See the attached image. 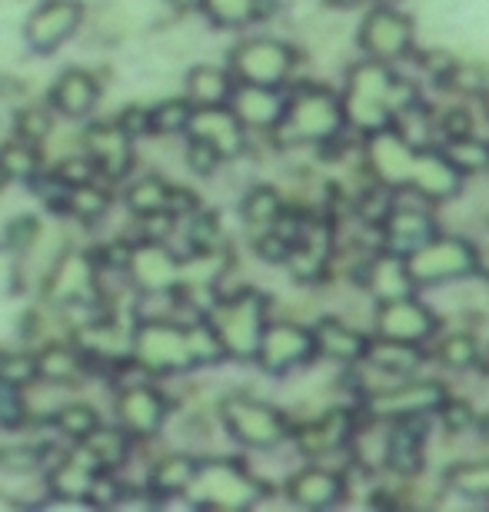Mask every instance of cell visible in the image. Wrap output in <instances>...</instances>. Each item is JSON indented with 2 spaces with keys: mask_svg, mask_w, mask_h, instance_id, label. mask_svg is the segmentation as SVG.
I'll return each instance as SVG.
<instances>
[{
  "mask_svg": "<svg viewBox=\"0 0 489 512\" xmlns=\"http://www.w3.org/2000/svg\"><path fill=\"white\" fill-rule=\"evenodd\" d=\"M440 409H443V419H446V426H450V429L470 426L473 413H470V406H466V403H443Z\"/></svg>",
  "mask_w": 489,
  "mask_h": 512,
  "instance_id": "cell-49",
  "label": "cell"
},
{
  "mask_svg": "<svg viewBox=\"0 0 489 512\" xmlns=\"http://www.w3.org/2000/svg\"><path fill=\"white\" fill-rule=\"evenodd\" d=\"M197 473V459L193 456H167L150 469V489L157 496H177V493H187L190 479Z\"/></svg>",
  "mask_w": 489,
  "mask_h": 512,
  "instance_id": "cell-30",
  "label": "cell"
},
{
  "mask_svg": "<svg viewBox=\"0 0 489 512\" xmlns=\"http://www.w3.org/2000/svg\"><path fill=\"white\" fill-rule=\"evenodd\" d=\"M7 280V266H4V253H0V286H4Z\"/></svg>",
  "mask_w": 489,
  "mask_h": 512,
  "instance_id": "cell-50",
  "label": "cell"
},
{
  "mask_svg": "<svg viewBox=\"0 0 489 512\" xmlns=\"http://www.w3.org/2000/svg\"><path fill=\"white\" fill-rule=\"evenodd\" d=\"M217 163H220V157L207 147V143H200V140L187 143V167L193 173H200V177H210V173L217 170Z\"/></svg>",
  "mask_w": 489,
  "mask_h": 512,
  "instance_id": "cell-44",
  "label": "cell"
},
{
  "mask_svg": "<svg viewBox=\"0 0 489 512\" xmlns=\"http://www.w3.org/2000/svg\"><path fill=\"white\" fill-rule=\"evenodd\" d=\"M366 160L386 187L416 193L423 200H450L466 183V177L453 167L443 150L426 147V143H410L393 127L370 133Z\"/></svg>",
  "mask_w": 489,
  "mask_h": 512,
  "instance_id": "cell-1",
  "label": "cell"
},
{
  "mask_svg": "<svg viewBox=\"0 0 489 512\" xmlns=\"http://www.w3.org/2000/svg\"><path fill=\"white\" fill-rule=\"evenodd\" d=\"M80 443L87 446V453L94 456V463L100 469H117V466H124L127 463V456H130V436L124 433V429H104V426H97L94 433L84 436Z\"/></svg>",
  "mask_w": 489,
  "mask_h": 512,
  "instance_id": "cell-29",
  "label": "cell"
},
{
  "mask_svg": "<svg viewBox=\"0 0 489 512\" xmlns=\"http://www.w3.org/2000/svg\"><path fill=\"white\" fill-rule=\"evenodd\" d=\"M356 44H360L363 57L393 64L413 50V20L393 4H376L366 10L363 24L356 30Z\"/></svg>",
  "mask_w": 489,
  "mask_h": 512,
  "instance_id": "cell-10",
  "label": "cell"
},
{
  "mask_svg": "<svg viewBox=\"0 0 489 512\" xmlns=\"http://www.w3.org/2000/svg\"><path fill=\"white\" fill-rule=\"evenodd\" d=\"M97 100H100V87L94 74L77 70V67L64 70V74L54 80V90H50V104L64 117H87L90 110L97 107Z\"/></svg>",
  "mask_w": 489,
  "mask_h": 512,
  "instance_id": "cell-23",
  "label": "cell"
},
{
  "mask_svg": "<svg viewBox=\"0 0 489 512\" xmlns=\"http://www.w3.org/2000/svg\"><path fill=\"white\" fill-rule=\"evenodd\" d=\"M54 423H57L60 433L80 443V439L90 436L100 426V419L94 413V406H87V403H64V406L54 409Z\"/></svg>",
  "mask_w": 489,
  "mask_h": 512,
  "instance_id": "cell-38",
  "label": "cell"
},
{
  "mask_svg": "<svg viewBox=\"0 0 489 512\" xmlns=\"http://www.w3.org/2000/svg\"><path fill=\"white\" fill-rule=\"evenodd\" d=\"M257 250H260V256H267V260H287L290 243L283 237H277V233H267V237L257 243Z\"/></svg>",
  "mask_w": 489,
  "mask_h": 512,
  "instance_id": "cell-46",
  "label": "cell"
},
{
  "mask_svg": "<svg viewBox=\"0 0 489 512\" xmlns=\"http://www.w3.org/2000/svg\"><path fill=\"white\" fill-rule=\"evenodd\" d=\"M476 353H480V346L470 333H453L440 346V363L450 366V370H470L476 363Z\"/></svg>",
  "mask_w": 489,
  "mask_h": 512,
  "instance_id": "cell-41",
  "label": "cell"
},
{
  "mask_svg": "<svg viewBox=\"0 0 489 512\" xmlns=\"http://www.w3.org/2000/svg\"><path fill=\"white\" fill-rule=\"evenodd\" d=\"M220 419H223V429H227L240 446L257 449V453L277 449L290 439L287 416H283L277 406L263 403V399H253V396L223 399Z\"/></svg>",
  "mask_w": 489,
  "mask_h": 512,
  "instance_id": "cell-7",
  "label": "cell"
},
{
  "mask_svg": "<svg viewBox=\"0 0 489 512\" xmlns=\"http://www.w3.org/2000/svg\"><path fill=\"white\" fill-rule=\"evenodd\" d=\"M287 496H290V503H297L303 509H333L343 503L346 479L326 466H307L290 476Z\"/></svg>",
  "mask_w": 489,
  "mask_h": 512,
  "instance_id": "cell-22",
  "label": "cell"
},
{
  "mask_svg": "<svg viewBox=\"0 0 489 512\" xmlns=\"http://www.w3.org/2000/svg\"><path fill=\"white\" fill-rule=\"evenodd\" d=\"M443 130H446V140L466 137V133L473 130V120H470V114H466V110H450V117H446Z\"/></svg>",
  "mask_w": 489,
  "mask_h": 512,
  "instance_id": "cell-47",
  "label": "cell"
},
{
  "mask_svg": "<svg viewBox=\"0 0 489 512\" xmlns=\"http://www.w3.org/2000/svg\"><path fill=\"white\" fill-rule=\"evenodd\" d=\"M183 496L200 509H250L260 503L263 483L233 459H207L197 463Z\"/></svg>",
  "mask_w": 489,
  "mask_h": 512,
  "instance_id": "cell-5",
  "label": "cell"
},
{
  "mask_svg": "<svg viewBox=\"0 0 489 512\" xmlns=\"http://www.w3.org/2000/svg\"><path fill=\"white\" fill-rule=\"evenodd\" d=\"M363 360L376 366L380 373H386L390 380H396V376H413L423 356H420V346L396 343V340H376V343H370V350H366Z\"/></svg>",
  "mask_w": 489,
  "mask_h": 512,
  "instance_id": "cell-28",
  "label": "cell"
},
{
  "mask_svg": "<svg viewBox=\"0 0 489 512\" xmlns=\"http://www.w3.org/2000/svg\"><path fill=\"white\" fill-rule=\"evenodd\" d=\"M183 133H190V140H200L217 153L220 160L240 157L247 147V127L240 124V117L233 114L227 104L217 107H193L190 124Z\"/></svg>",
  "mask_w": 489,
  "mask_h": 512,
  "instance_id": "cell-15",
  "label": "cell"
},
{
  "mask_svg": "<svg viewBox=\"0 0 489 512\" xmlns=\"http://www.w3.org/2000/svg\"><path fill=\"white\" fill-rule=\"evenodd\" d=\"M120 127H124L130 137H140V133H150V110H137L130 107L124 120H120Z\"/></svg>",
  "mask_w": 489,
  "mask_h": 512,
  "instance_id": "cell-48",
  "label": "cell"
},
{
  "mask_svg": "<svg viewBox=\"0 0 489 512\" xmlns=\"http://www.w3.org/2000/svg\"><path fill=\"white\" fill-rule=\"evenodd\" d=\"M40 167V157H37V147L24 137L10 140L0 147V177L7 180H30Z\"/></svg>",
  "mask_w": 489,
  "mask_h": 512,
  "instance_id": "cell-34",
  "label": "cell"
},
{
  "mask_svg": "<svg viewBox=\"0 0 489 512\" xmlns=\"http://www.w3.org/2000/svg\"><path fill=\"white\" fill-rule=\"evenodd\" d=\"M363 286L370 290L376 300L386 303V300H396V296H410L416 293V286L406 273V263H403V253H383L380 260H373L366 266V280Z\"/></svg>",
  "mask_w": 489,
  "mask_h": 512,
  "instance_id": "cell-25",
  "label": "cell"
},
{
  "mask_svg": "<svg viewBox=\"0 0 489 512\" xmlns=\"http://www.w3.org/2000/svg\"><path fill=\"white\" fill-rule=\"evenodd\" d=\"M44 453L47 449H37V446H7V449H0V469H4V473H37Z\"/></svg>",
  "mask_w": 489,
  "mask_h": 512,
  "instance_id": "cell-42",
  "label": "cell"
},
{
  "mask_svg": "<svg viewBox=\"0 0 489 512\" xmlns=\"http://www.w3.org/2000/svg\"><path fill=\"white\" fill-rule=\"evenodd\" d=\"M410 104H413V90L393 74L390 64L366 57L346 77V90H343L346 124L363 130L366 137L376 130L393 127V117Z\"/></svg>",
  "mask_w": 489,
  "mask_h": 512,
  "instance_id": "cell-2",
  "label": "cell"
},
{
  "mask_svg": "<svg viewBox=\"0 0 489 512\" xmlns=\"http://www.w3.org/2000/svg\"><path fill=\"white\" fill-rule=\"evenodd\" d=\"M446 157H450V163L456 170L463 173H480V170H489V143L486 140H476V137H456L450 140L446 147H440Z\"/></svg>",
  "mask_w": 489,
  "mask_h": 512,
  "instance_id": "cell-35",
  "label": "cell"
},
{
  "mask_svg": "<svg viewBox=\"0 0 489 512\" xmlns=\"http://www.w3.org/2000/svg\"><path fill=\"white\" fill-rule=\"evenodd\" d=\"M134 360L147 373H187L197 363L190 326L173 320H144L134 333Z\"/></svg>",
  "mask_w": 489,
  "mask_h": 512,
  "instance_id": "cell-8",
  "label": "cell"
},
{
  "mask_svg": "<svg viewBox=\"0 0 489 512\" xmlns=\"http://www.w3.org/2000/svg\"><path fill=\"white\" fill-rule=\"evenodd\" d=\"M94 173H97V167L90 163V157H64L57 163V177H60V183L64 187H80V183H90L94 180Z\"/></svg>",
  "mask_w": 489,
  "mask_h": 512,
  "instance_id": "cell-43",
  "label": "cell"
},
{
  "mask_svg": "<svg viewBox=\"0 0 489 512\" xmlns=\"http://www.w3.org/2000/svg\"><path fill=\"white\" fill-rule=\"evenodd\" d=\"M207 326L223 346V356L253 360L267 326V296L257 290H243L207 306Z\"/></svg>",
  "mask_w": 489,
  "mask_h": 512,
  "instance_id": "cell-4",
  "label": "cell"
},
{
  "mask_svg": "<svg viewBox=\"0 0 489 512\" xmlns=\"http://www.w3.org/2000/svg\"><path fill=\"white\" fill-rule=\"evenodd\" d=\"M17 130H20V137H24V140L40 143L50 133V117L44 114V110H27V114H20Z\"/></svg>",
  "mask_w": 489,
  "mask_h": 512,
  "instance_id": "cell-45",
  "label": "cell"
},
{
  "mask_svg": "<svg viewBox=\"0 0 489 512\" xmlns=\"http://www.w3.org/2000/svg\"><path fill=\"white\" fill-rule=\"evenodd\" d=\"M313 340H317V353L340 363H360L370 350V340L340 320H320L313 326Z\"/></svg>",
  "mask_w": 489,
  "mask_h": 512,
  "instance_id": "cell-24",
  "label": "cell"
},
{
  "mask_svg": "<svg viewBox=\"0 0 489 512\" xmlns=\"http://www.w3.org/2000/svg\"><path fill=\"white\" fill-rule=\"evenodd\" d=\"M483 104H486V114H489V90H486V97H483Z\"/></svg>",
  "mask_w": 489,
  "mask_h": 512,
  "instance_id": "cell-51",
  "label": "cell"
},
{
  "mask_svg": "<svg viewBox=\"0 0 489 512\" xmlns=\"http://www.w3.org/2000/svg\"><path fill=\"white\" fill-rule=\"evenodd\" d=\"M127 207L137 217H154V213H170V187L160 177H140L127 190Z\"/></svg>",
  "mask_w": 489,
  "mask_h": 512,
  "instance_id": "cell-33",
  "label": "cell"
},
{
  "mask_svg": "<svg viewBox=\"0 0 489 512\" xmlns=\"http://www.w3.org/2000/svg\"><path fill=\"white\" fill-rule=\"evenodd\" d=\"M47 296L54 303H97V273L84 253H64L47 273Z\"/></svg>",
  "mask_w": 489,
  "mask_h": 512,
  "instance_id": "cell-17",
  "label": "cell"
},
{
  "mask_svg": "<svg viewBox=\"0 0 489 512\" xmlns=\"http://www.w3.org/2000/svg\"><path fill=\"white\" fill-rule=\"evenodd\" d=\"M117 419L127 436H154L167 419V399L150 383H134L117 396Z\"/></svg>",
  "mask_w": 489,
  "mask_h": 512,
  "instance_id": "cell-18",
  "label": "cell"
},
{
  "mask_svg": "<svg viewBox=\"0 0 489 512\" xmlns=\"http://www.w3.org/2000/svg\"><path fill=\"white\" fill-rule=\"evenodd\" d=\"M446 486L466 499H489V459H463L446 469Z\"/></svg>",
  "mask_w": 489,
  "mask_h": 512,
  "instance_id": "cell-32",
  "label": "cell"
},
{
  "mask_svg": "<svg viewBox=\"0 0 489 512\" xmlns=\"http://www.w3.org/2000/svg\"><path fill=\"white\" fill-rule=\"evenodd\" d=\"M84 373V356L77 350H67V346H50L37 356V380L64 386L74 383L77 376Z\"/></svg>",
  "mask_w": 489,
  "mask_h": 512,
  "instance_id": "cell-31",
  "label": "cell"
},
{
  "mask_svg": "<svg viewBox=\"0 0 489 512\" xmlns=\"http://www.w3.org/2000/svg\"><path fill=\"white\" fill-rule=\"evenodd\" d=\"M64 207L74 213V217L80 220H100L110 207V197L100 187H94V183H80V187H67V200Z\"/></svg>",
  "mask_w": 489,
  "mask_h": 512,
  "instance_id": "cell-37",
  "label": "cell"
},
{
  "mask_svg": "<svg viewBox=\"0 0 489 512\" xmlns=\"http://www.w3.org/2000/svg\"><path fill=\"white\" fill-rule=\"evenodd\" d=\"M290 436L297 439V449L303 456L320 459V456L340 453V449L350 446L356 429H353L350 409H330V413H323L320 419H313V423L300 426L297 433H290Z\"/></svg>",
  "mask_w": 489,
  "mask_h": 512,
  "instance_id": "cell-21",
  "label": "cell"
},
{
  "mask_svg": "<svg viewBox=\"0 0 489 512\" xmlns=\"http://www.w3.org/2000/svg\"><path fill=\"white\" fill-rule=\"evenodd\" d=\"M436 326L440 323H436L433 310L416 300V293L386 300L380 303V310H376V336H380V340L423 346L430 336H436Z\"/></svg>",
  "mask_w": 489,
  "mask_h": 512,
  "instance_id": "cell-13",
  "label": "cell"
},
{
  "mask_svg": "<svg viewBox=\"0 0 489 512\" xmlns=\"http://www.w3.org/2000/svg\"><path fill=\"white\" fill-rule=\"evenodd\" d=\"M80 24H84V4H77V0H44V4L27 17L24 37L30 50L50 54V50H57L64 40L74 37Z\"/></svg>",
  "mask_w": 489,
  "mask_h": 512,
  "instance_id": "cell-14",
  "label": "cell"
},
{
  "mask_svg": "<svg viewBox=\"0 0 489 512\" xmlns=\"http://www.w3.org/2000/svg\"><path fill=\"white\" fill-rule=\"evenodd\" d=\"M287 94L283 87H257V84H233L227 107L240 117L247 130H273L283 117Z\"/></svg>",
  "mask_w": 489,
  "mask_h": 512,
  "instance_id": "cell-20",
  "label": "cell"
},
{
  "mask_svg": "<svg viewBox=\"0 0 489 512\" xmlns=\"http://www.w3.org/2000/svg\"><path fill=\"white\" fill-rule=\"evenodd\" d=\"M124 270L144 293H170L180 280V260L163 240H144L130 247Z\"/></svg>",
  "mask_w": 489,
  "mask_h": 512,
  "instance_id": "cell-16",
  "label": "cell"
},
{
  "mask_svg": "<svg viewBox=\"0 0 489 512\" xmlns=\"http://www.w3.org/2000/svg\"><path fill=\"white\" fill-rule=\"evenodd\" d=\"M233 74L223 67H210V64H200L193 67L187 74V100L193 107H217V104H227L230 94H233Z\"/></svg>",
  "mask_w": 489,
  "mask_h": 512,
  "instance_id": "cell-27",
  "label": "cell"
},
{
  "mask_svg": "<svg viewBox=\"0 0 489 512\" xmlns=\"http://www.w3.org/2000/svg\"><path fill=\"white\" fill-rule=\"evenodd\" d=\"M443 403H446V389L436 380H403V383L386 386V389H380V393H373L370 399H366L370 416L390 419V423L416 419L420 413L440 409Z\"/></svg>",
  "mask_w": 489,
  "mask_h": 512,
  "instance_id": "cell-12",
  "label": "cell"
},
{
  "mask_svg": "<svg viewBox=\"0 0 489 512\" xmlns=\"http://www.w3.org/2000/svg\"><path fill=\"white\" fill-rule=\"evenodd\" d=\"M283 213V200L277 190L270 187H257L250 190V197L243 200V217H247L250 223H263V227H273V223L280 220Z\"/></svg>",
  "mask_w": 489,
  "mask_h": 512,
  "instance_id": "cell-40",
  "label": "cell"
},
{
  "mask_svg": "<svg viewBox=\"0 0 489 512\" xmlns=\"http://www.w3.org/2000/svg\"><path fill=\"white\" fill-rule=\"evenodd\" d=\"M433 233H436V223L430 213L393 207L390 217H386V243H390L393 253H410L413 247H420L423 240H430Z\"/></svg>",
  "mask_w": 489,
  "mask_h": 512,
  "instance_id": "cell-26",
  "label": "cell"
},
{
  "mask_svg": "<svg viewBox=\"0 0 489 512\" xmlns=\"http://www.w3.org/2000/svg\"><path fill=\"white\" fill-rule=\"evenodd\" d=\"M403 263H406V273H410L413 286L423 290V286H440V283L463 280V276H473L480 270V253L463 237L433 233L420 247L403 253Z\"/></svg>",
  "mask_w": 489,
  "mask_h": 512,
  "instance_id": "cell-6",
  "label": "cell"
},
{
  "mask_svg": "<svg viewBox=\"0 0 489 512\" xmlns=\"http://www.w3.org/2000/svg\"><path fill=\"white\" fill-rule=\"evenodd\" d=\"M84 150L97 173L120 180L134 167V137L120 124H97L84 133Z\"/></svg>",
  "mask_w": 489,
  "mask_h": 512,
  "instance_id": "cell-19",
  "label": "cell"
},
{
  "mask_svg": "<svg viewBox=\"0 0 489 512\" xmlns=\"http://www.w3.org/2000/svg\"><path fill=\"white\" fill-rule=\"evenodd\" d=\"M217 27H247L260 14V0H200Z\"/></svg>",
  "mask_w": 489,
  "mask_h": 512,
  "instance_id": "cell-36",
  "label": "cell"
},
{
  "mask_svg": "<svg viewBox=\"0 0 489 512\" xmlns=\"http://www.w3.org/2000/svg\"><path fill=\"white\" fill-rule=\"evenodd\" d=\"M297 70V50L277 37H250L230 50V74L237 84L287 87Z\"/></svg>",
  "mask_w": 489,
  "mask_h": 512,
  "instance_id": "cell-9",
  "label": "cell"
},
{
  "mask_svg": "<svg viewBox=\"0 0 489 512\" xmlns=\"http://www.w3.org/2000/svg\"><path fill=\"white\" fill-rule=\"evenodd\" d=\"M343 127H346L343 97L326 87L307 84L287 94L283 117L273 130L287 143H326L340 137Z\"/></svg>",
  "mask_w": 489,
  "mask_h": 512,
  "instance_id": "cell-3",
  "label": "cell"
},
{
  "mask_svg": "<svg viewBox=\"0 0 489 512\" xmlns=\"http://www.w3.org/2000/svg\"><path fill=\"white\" fill-rule=\"evenodd\" d=\"M317 353V340H313V330L297 323H267L263 326L260 346L253 360L260 363L263 373L270 376H290L303 370Z\"/></svg>",
  "mask_w": 489,
  "mask_h": 512,
  "instance_id": "cell-11",
  "label": "cell"
},
{
  "mask_svg": "<svg viewBox=\"0 0 489 512\" xmlns=\"http://www.w3.org/2000/svg\"><path fill=\"white\" fill-rule=\"evenodd\" d=\"M193 104L190 100H163L150 110V133H183L190 124Z\"/></svg>",
  "mask_w": 489,
  "mask_h": 512,
  "instance_id": "cell-39",
  "label": "cell"
}]
</instances>
